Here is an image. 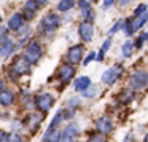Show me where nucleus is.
I'll return each mask as SVG.
<instances>
[{
	"label": "nucleus",
	"mask_w": 148,
	"mask_h": 142,
	"mask_svg": "<svg viewBox=\"0 0 148 142\" xmlns=\"http://www.w3.org/2000/svg\"><path fill=\"white\" fill-rule=\"evenodd\" d=\"M42 54H43V48H42V45H40V42L32 40V42H29L26 45V48H24L23 58L26 59L30 65H32V64H37V62L40 61Z\"/></svg>",
	"instance_id": "1"
},
{
	"label": "nucleus",
	"mask_w": 148,
	"mask_h": 142,
	"mask_svg": "<svg viewBox=\"0 0 148 142\" xmlns=\"http://www.w3.org/2000/svg\"><path fill=\"white\" fill-rule=\"evenodd\" d=\"M59 24H61V18H59L58 13H46L42 18V23H40V32L51 35L59 27Z\"/></svg>",
	"instance_id": "2"
},
{
	"label": "nucleus",
	"mask_w": 148,
	"mask_h": 142,
	"mask_svg": "<svg viewBox=\"0 0 148 142\" xmlns=\"http://www.w3.org/2000/svg\"><path fill=\"white\" fill-rule=\"evenodd\" d=\"M145 86H148V72L135 70L129 78V88L132 91H138V90H143Z\"/></svg>",
	"instance_id": "3"
},
{
	"label": "nucleus",
	"mask_w": 148,
	"mask_h": 142,
	"mask_svg": "<svg viewBox=\"0 0 148 142\" xmlns=\"http://www.w3.org/2000/svg\"><path fill=\"white\" fill-rule=\"evenodd\" d=\"M34 102H35V107L40 112L46 113L48 110H51L53 104H54V96L49 93H40L34 97Z\"/></svg>",
	"instance_id": "4"
},
{
	"label": "nucleus",
	"mask_w": 148,
	"mask_h": 142,
	"mask_svg": "<svg viewBox=\"0 0 148 142\" xmlns=\"http://www.w3.org/2000/svg\"><path fill=\"white\" fill-rule=\"evenodd\" d=\"M121 74H123V65H112V67H108L102 74L100 80H102V83H105L107 86H112V85H115L116 81H118V78L121 77Z\"/></svg>",
	"instance_id": "5"
},
{
	"label": "nucleus",
	"mask_w": 148,
	"mask_h": 142,
	"mask_svg": "<svg viewBox=\"0 0 148 142\" xmlns=\"http://www.w3.org/2000/svg\"><path fill=\"white\" fill-rule=\"evenodd\" d=\"M78 134H80V126L77 123H69L64 132H61V141L59 142H77Z\"/></svg>",
	"instance_id": "6"
},
{
	"label": "nucleus",
	"mask_w": 148,
	"mask_h": 142,
	"mask_svg": "<svg viewBox=\"0 0 148 142\" xmlns=\"http://www.w3.org/2000/svg\"><path fill=\"white\" fill-rule=\"evenodd\" d=\"M10 69L18 75V77H19V75H27L30 72V64L23 58V56H19V58H14V61H13V64H11Z\"/></svg>",
	"instance_id": "7"
},
{
	"label": "nucleus",
	"mask_w": 148,
	"mask_h": 142,
	"mask_svg": "<svg viewBox=\"0 0 148 142\" xmlns=\"http://www.w3.org/2000/svg\"><path fill=\"white\" fill-rule=\"evenodd\" d=\"M73 77H75V69H73V65L69 64V62L62 64L61 67L58 69V78L62 83H69Z\"/></svg>",
	"instance_id": "8"
},
{
	"label": "nucleus",
	"mask_w": 148,
	"mask_h": 142,
	"mask_svg": "<svg viewBox=\"0 0 148 142\" xmlns=\"http://www.w3.org/2000/svg\"><path fill=\"white\" fill-rule=\"evenodd\" d=\"M83 59V45H73L72 48H69L67 51V62L69 64H80V61Z\"/></svg>",
	"instance_id": "9"
},
{
	"label": "nucleus",
	"mask_w": 148,
	"mask_h": 142,
	"mask_svg": "<svg viewBox=\"0 0 148 142\" xmlns=\"http://www.w3.org/2000/svg\"><path fill=\"white\" fill-rule=\"evenodd\" d=\"M78 34H80L83 42H91L94 39V26L89 21H84L78 26Z\"/></svg>",
	"instance_id": "10"
},
{
	"label": "nucleus",
	"mask_w": 148,
	"mask_h": 142,
	"mask_svg": "<svg viewBox=\"0 0 148 142\" xmlns=\"http://www.w3.org/2000/svg\"><path fill=\"white\" fill-rule=\"evenodd\" d=\"M96 129L100 132V134L107 136L113 131V121L108 118V116H100L96 121Z\"/></svg>",
	"instance_id": "11"
},
{
	"label": "nucleus",
	"mask_w": 148,
	"mask_h": 142,
	"mask_svg": "<svg viewBox=\"0 0 148 142\" xmlns=\"http://www.w3.org/2000/svg\"><path fill=\"white\" fill-rule=\"evenodd\" d=\"M24 24H26V18L23 16V13H14V14H11L10 19H8V27L7 29L18 32Z\"/></svg>",
	"instance_id": "12"
},
{
	"label": "nucleus",
	"mask_w": 148,
	"mask_h": 142,
	"mask_svg": "<svg viewBox=\"0 0 148 142\" xmlns=\"http://www.w3.org/2000/svg\"><path fill=\"white\" fill-rule=\"evenodd\" d=\"M38 8H40V5L37 3L35 0H27L26 3H24V13H23V16L26 18V21L27 19H34V16L37 14V11H38Z\"/></svg>",
	"instance_id": "13"
},
{
	"label": "nucleus",
	"mask_w": 148,
	"mask_h": 142,
	"mask_svg": "<svg viewBox=\"0 0 148 142\" xmlns=\"http://www.w3.org/2000/svg\"><path fill=\"white\" fill-rule=\"evenodd\" d=\"M14 50H16V43H14L10 37L5 39L3 42L0 43V56H2V58H8V56H11L14 53Z\"/></svg>",
	"instance_id": "14"
},
{
	"label": "nucleus",
	"mask_w": 148,
	"mask_h": 142,
	"mask_svg": "<svg viewBox=\"0 0 148 142\" xmlns=\"http://www.w3.org/2000/svg\"><path fill=\"white\" fill-rule=\"evenodd\" d=\"M78 7L81 10V16L84 18V21H89L94 18V13H92V8H91V3L89 0H78Z\"/></svg>",
	"instance_id": "15"
},
{
	"label": "nucleus",
	"mask_w": 148,
	"mask_h": 142,
	"mask_svg": "<svg viewBox=\"0 0 148 142\" xmlns=\"http://www.w3.org/2000/svg\"><path fill=\"white\" fill-rule=\"evenodd\" d=\"M14 99H16V96H14V93L11 90H2L0 91V105L3 107H10L14 104Z\"/></svg>",
	"instance_id": "16"
},
{
	"label": "nucleus",
	"mask_w": 148,
	"mask_h": 142,
	"mask_svg": "<svg viewBox=\"0 0 148 142\" xmlns=\"http://www.w3.org/2000/svg\"><path fill=\"white\" fill-rule=\"evenodd\" d=\"M91 85V80H89V77H78V78H75V81H73V90L77 91V93H83L84 90H86L88 86Z\"/></svg>",
	"instance_id": "17"
},
{
	"label": "nucleus",
	"mask_w": 148,
	"mask_h": 142,
	"mask_svg": "<svg viewBox=\"0 0 148 142\" xmlns=\"http://www.w3.org/2000/svg\"><path fill=\"white\" fill-rule=\"evenodd\" d=\"M147 23H148V10L143 11L142 14H138V16H134V18H132V27H134L135 32H137L140 27H143Z\"/></svg>",
	"instance_id": "18"
},
{
	"label": "nucleus",
	"mask_w": 148,
	"mask_h": 142,
	"mask_svg": "<svg viewBox=\"0 0 148 142\" xmlns=\"http://www.w3.org/2000/svg\"><path fill=\"white\" fill-rule=\"evenodd\" d=\"M59 141H61V131L58 128H53V129L48 128L42 142H59Z\"/></svg>",
	"instance_id": "19"
},
{
	"label": "nucleus",
	"mask_w": 148,
	"mask_h": 142,
	"mask_svg": "<svg viewBox=\"0 0 148 142\" xmlns=\"http://www.w3.org/2000/svg\"><path fill=\"white\" fill-rule=\"evenodd\" d=\"M43 116H45V113L40 112V113H29V128L30 131H35L37 128H38V125L42 123Z\"/></svg>",
	"instance_id": "20"
},
{
	"label": "nucleus",
	"mask_w": 148,
	"mask_h": 142,
	"mask_svg": "<svg viewBox=\"0 0 148 142\" xmlns=\"http://www.w3.org/2000/svg\"><path fill=\"white\" fill-rule=\"evenodd\" d=\"M134 42L132 40H126L124 43H123V48H121V53L124 58H131L132 56V51H134Z\"/></svg>",
	"instance_id": "21"
},
{
	"label": "nucleus",
	"mask_w": 148,
	"mask_h": 142,
	"mask_svg": "<svg viewBox=\"0 0 148 142\" xmlns=\"http://www.w3.org/2000/svg\"><path fill=\"white\" fill-rule=\"evenodd\" d=\"M73 7H75V0H61V2L58 3V10L61 11V13L70 11Z\"/></svg>",
	"instance_id": "22"
},
{
	"label": "nucleus",
	"mask_w": 148,
	"mask_h": 142,
	"mask_svg": "<svg viewBox=\"0 0 148 142\" xmlns=\"http://www.w3.org/2000/svg\"><path fill=\"white\" fill-rule=\"evenodd\" d=\"M132 97H134V91L131 90V88H126V90H123L121 93H119V96H118V99L121 101V102H131L132 101Z\"/></svg>",
	"instance_id": "23"
},
{
	"label": "nucleus",
	"mask_w": 148,
	"mask_h": 142,
	"mask_svg": "<svg viewBox=\"0 0 148 142\" xmlns=\"http://www.w3.org/2000/svg\"><path fill=\"white\" fill-rule=\"evenodd\" d=\"M110 45H112V39H107L105 42L102 43V46H100V53L97 54V61H99V62L103 59V54H105V53L110 50Z\"/></svg>",
	"instance_id": "24"
},
{
	"label": "nucleus",
	"mask_w": 148,
	"mask_h": 142,
	"mask_svg": "<svg viewBox=\"0 0 148 142\" xmlns=\"http://www.w3.org/2000/svg\"><path fill=\"white\" fill-rule=\"evenodd\" d=\"M123 30H124L126 35H134V34H135L134 27H132V19H131V18L123 21Z\"/></svg>",
	"instance_id": "25"
},
{
	"label": "nucleus",
	"mask_w": 148,
	"mask_h": 142,
	"mask_svg": "<svg viewBox=\"0 0 148 142\" xmlns=\"http://www.w3.org/2000/svg\"><path fill=\"white\" fill-rule=\"evenodd\" d=\"M62 120H64V116H62V109H61V110H58V112H56V116L51 120V125H49L48 128H49V129L58 128V126H59V123H61Z\"/></svg>",
	"instance_id": "26"
},
{
	"label": "nucleus",
	"mask_w": 148,
	"mask_h": 142,
	"mask_svg": "<svg viewBox=\"0 0 148 142\" xmlns=\"http://www.w3.org/2000/svg\"><path fill=\"white\" fill-rule=\"evenodd\" d=\"M81 94H83L84 97H94L97 94V86H96V85H89V86H88Z\"/></svg>",
	"instance_id": "27"
},
{
	"label": "nucleus",
	"mask_w": 148,
	"mask_h": 142,
	"mask_svg": "<svg viewBox=\"0 0 148 142\" xmlns=\"http://www.w3.org/2000/svg\"><path fill=\"white\" fill-rule=\"evenodd\" d=\"M123 21H124V19H119L118 23H115V24H113V27L108 30V32H110V35H113L115 32H118V30H121V29H123Z\"/></svg>",
	"instance_id": "28"
},
{
	"label": "nucleus",
	"mask_w": 148,
	"mask_h": 142,
	"mask_svg": "<svg viewBox=\"0 0 148 142\" xmlns=\"http://www.w3.org/2000/svg\"><path fill=\"white\" fill-rule=\"evenodd\" d=\"M148 10V5L147 3H140L137 8H135V11H134V16H138V14H142L143 11H147Z\"/></svg>",
	"instance_id": "29"
},
{
	"label": "nucleus",
	"mask_w": 148,
	"mask_h": 142,
	"mask_svg": "<svg viewBox=\"0 0 148 142\" xmlns=\"http://www.w3.org/2000/svg\"><path fill=\"white\" fill-rule=\"evenodd\" d=\"M94 59H96V53H94V51H91L89 54H88L86 58L83 59V65H88V64H91V62H92Z\"/></svg>",
	"instance_id": "30"
},
{
	"label": "nucleus",
	"mask_w": 148,
	"mask_h": 142,
	"mask_svg": "<svg viewBox=\"0 0 148 142\" xmlns=\"http://www.w3.org/2000/svg\"><path fill=\"white\" fill-rule=\"evenodd\" d=\"M89 142H107V141H105V136L103 134H96V136H91Z\"/></svg>",
	"instance_id": "31"
},
{
	"label": "nucleus",
	"mask_w": 148,
	"mask_h": 142,
	"mask_svg": "<svg viewBox=\"0 0 148 142\" xmlns=\"http://www.w3.org/2000/svg\"><path fill=\"white\" fill-rule=\"evenodd\" d=\"M5 39H8V29H7V27L0 26V43L3 42Z\"/></svg>",
	"instance_id": "32"
},
{
	"label": "nucleus",
	"mask_w": 148,
	"mask_h": 142,
	"mask_svg": "<svg viewBox=\"0 0 148 142\" xmlns=\"http://www.w3.org/2000/svg\"><path fill=\"white\" fill-rule=\"evenodd\" d=\"M8 142H24V139L21 134H11L10 139H8Z\"/></svg>",
	"instance_id": "33"
},
{
	"label": "nucleus",
	"mask_w": 148,
	"mask_h": 142,
	"mask_svg": "<svg viewBox=\"0 0 148 142\" xmlns=\"http://www.w3.org/2000/svg\"><path fill=\"white\" fill-rule=\"evenodd\" d=\"M145 42H147V39H145V34H143V35H140L137 39V42L134 43V46H135V48H142V45H143Z\"/></svg>",
	"instance_id": "34"
},
{
	"label": "nucleus",
	"mask_w": 148,
	"mask_h": 142,
	"mask_svg": "<svg viewBox=\"0 0 148 142\" xmlns=\"http://www.w3.org/2000/svg\"><path fill=\"white\" fill-rule=\"evenodd\" d=\"M77 105H80V99L78 97H72L69 101V107H77Z\"/></svg>",
	"instance_id": "35"
},
{
	"label": "nucleus",
	"mask_w": 148,
	"mask_h": 142,
	"mask_svg": "<svg viewBox=\"0 0 148 142\" xmlns=\"http://www.w3.org/2000/svg\"><path fill=\"white\" fill-rule=\"evenodd\" d=\"M115 2H116V0H103V3H102V7H103V8H105V10H107V8L113 7V3H115Z\"/></svg>",
	"instance_id": "36"
},
{
	"label": "nucleus",
	"mask_w": 148,
	"mask_h": 142,
	"mask_svg": "<svg viewBox=\"0 0 148 142\" xmlns=\"http://www.w3.org/2000/svg\"><path fill=\"white\" fill-rule=\"evenodd\" d=\"M8 139H10L8 132H0V142H8Z\"/></svg>",
	"instance_id": "37"
},
{
	"label": "nucleus",
	"mask_w": 148,
	"mask_h": 142,
	"mask_svg": "<svg viewBox=\"0 0 148 142\" xmlns=\"http://www.w3.org/2000/svg\"><path fill=\"white\" fill-rule=\"evenodd\" d=\"M8 77H10V80H11V81H16V80H18V75L14 74V72L11 70V69H8Z\"/></svg>",
	"instance_id": "38"
},
{
	"label": "nucleus",
	"mask_w": 148,
	"mask_h": 142,
	"mask_svg": "<svg viewBox=\"0 0 148 142\" xmlns=\"http://www.w3.org/2000/svg\"><path fill=\"white\" fill-rule=\"evenodd\" d=\"M124 142H134V136L131 134V132H129L127 136H126V139H124Z\"/></svg>",
	"instance_id": "39"
},
{
	"label": "nucleus",
	"mask_w": 148,
	"mask_h": 142,
	"mask_svg": "<svg viewBox=\"0 0 148 142\" xmlns=\"http://www.w3.org/2000/svg\"><path fill=\"white\" fill-rule=\"evenodd\" d=\"M35 2H37V3H38V5H42V7H45V5L48 3L49 0H35Z\"/></svg>",
	"instance_id": "40"
},
{
	"label": "nucleus",
	"mask_w": 148,
	"mask_h": 142,
	"mask_svg": "<svg viewBox=\"0 0 148 142\" xmlns=\"http://www.w3.org/2000/svg\"><path fill=\"white\" fill-rule=\"evenodd\" d=\"M129 2H131V0H119V3H121V5H123V7H124V5H127V3H129Z\"/></svg>",
	"instance_id": "41"
},
{
	"label": "nucleus",
	"mask_w": 148,
	"mask_h": 142,
	"mask_svg": "<svg viewBox=\"0 0 148 142\" xmlns=\"http://www.w3.org/2000/svg\"><path fill=\"white\" fill-rule=\"evenodd\" d=\"M3 88H5V81L2 80V78H0V91L3 90Z\"/></svg>",
	"instance_id": "42"
},
{
	"label": "nucleus",
	"mask_w": 148,
	"mask_h": 142,
	"mask_svg": "<svg viewBox=\"0 0 148 142\" xmlns=\"http://www.w3.org/2000/svg\"><path fill=\"white\" fill-rule=\"evenodd\" d=\"M143 142H148V134H147V136H145V137H143Z\"/></svg>",
	"instance_id": "43"
},
{
	"label": "nucleus",
	"mask_w": 148,
	"mask_h": 142,
	"mask_svg": "<svg viewBox=\"0 0 148 142\" xmlns=\"http://www.w3.org/2000/svg\"><path fill=\"white\" fill-rule=\"evenodd\" d=\"M145 39H147V40H148V32H147V34H145Z\"/></svg>",
	"instance_id": "44"
},
{
	"label": "nucleus",
	"mask_w": 148,
	"mask_h": 142,
	"mask_svg": "<svg viewBox=\"0 0 148 142\" xmlns=\"http://www.w3.org/2000/svg\"><path fill=\"white\" fill-rule=\"evenodd\" d=\"M0 26H2V16H0Z\"/></svg>",
	"instance_id": "45"
}]
</instances>
